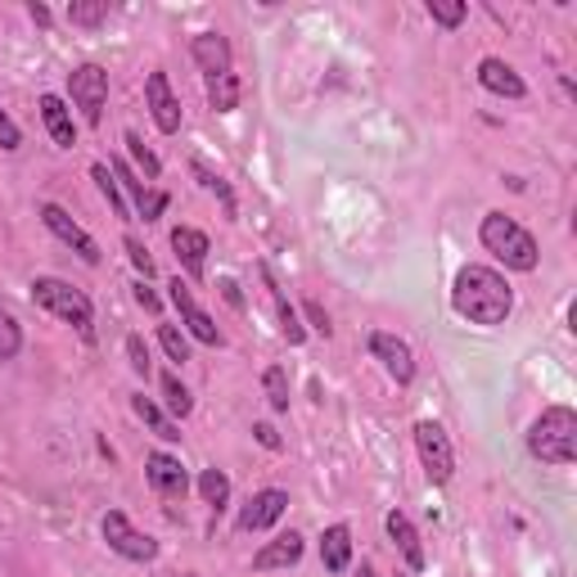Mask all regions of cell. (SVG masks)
Here are the masks:
<instances>
[{
  "mask_svg": "<svg viewBox=\"0 0 577 577\" xmlns=\"http://www.w3.org/2000/svg\"><path fill=\"white\" fill-rule=\"evenodd\" d=\"M108 171H113V181H118L132 199H136V212H140V221H158L162 212H167V203H171V195L167 190H154V186H145L140 181V171H132L123 158H108Z\"/></svg>",
  "mask_w": 577,
  "mask_h": 577,
  "instance_id": "13",
  "label": "cell"
},
{
  "mask_svg": "<svg viewBox=\"0 0 577 577\" xmlns=\"http://www.w3.org/2000/svg\"><path fill=\"white\" fill-rule=\"evenodd\" d=\"M451 307L460 321L470 325H505L514 312V288L505 284L501 271L492 266H460L451 284Z\"/></svg>",
  "mask_w": 577,
  "mask_h": 577,
  "instance_id": "1",
  "label": "cell"
},
{
  "mask_svg": "<svg viewBox=\"0 0 577 577\" xmlns=\"http://www.w3.org/2000/svg\"><path fill=\"white\" fill-rule=\"evenodd\" d=\"M366 348H370V357H375V361H379V366H384L401 388H407V384L416 379V353H411V343H407V338H397V334H388V329H375Z\"/></svg>",
  "mask_w": 577,
  "mask_h": 577,
  "instance_id": "11",
  "label": "cell"
},
{
  "mask_svg": "<svg viewBox=\"0 0 577 577\" xmlns=\"http://www.w3.org/2000/svg\"><path fill=\"white\" fill-rule=\"evenodd\" d=\"M132 298H136V303H140L149 316H158V312H162V298H158L154 288H149V280H136V284H132Z\"/></svg>",
  "mask_w": 577,
  "mask_h": 577,
  "instance_id": "39",
  "label": "cell"
},
{
  "mask_svg": "<svg viewBox=\"0 0 577 577\" xmlns=\"http://www.w3.org/2000/svg\"><path fill=\"white\" fill-rule=\"evenodd\" d=\"M384 528H388V542L401 550V559H407V573H424L429 555H424V542H420V533H416V524H411V518L401 514V510H388Z\"/></svg>",
  "mask_w": 577,
  "mask_h": 577,
  "instance_id": "17",
  "label": "cell"
},
{
  "mask_svg": "<svg viewBox=\"0 0 577 577\" xmlns=\"http://www.w3.org/2000/svg\"><path fill=\"white\" fill-rule=\"evenodd\" d=\"M217 288H221V298H225L230 307H235V312H244V294H240V284H235V280H230V275H221V280H217Z\"/></svg>",
  "mask_w": 577,
  "mask_h": 577,
  "instance_id": "41",
  "label": "cell"
},
{
  "mask_svg": "<svg viewBox=\"0 0 577 577\" xmlns=\"http://www.w3.org/2000/svg\"><path fill=\"white\" fill-rule=\"evenodd\" d=\"M158 388H162V401H167V416H177V420H186L190 411H195V392L171 375V370H162L158 375Z\"/></svg>",
  "mask_w": 577,
  "mask_h": 577,
  "instance_id": "24",
  "label": "cell"
},
{
  "mask_svg": "<svg viewBox=\"0 0 577 577\" xmlns=\"http://www.w3.org/2000/svg\"><path fill=\"white\" fill-rule=\"evenodd\" d=\"M167 244H171V253H177V262H181V271H186L190 280H203V275H208V253H212V244H208L203 230H195V225H171Z\"/></svg>",
  "mask_w": 577,
  "mask_h": 577,
  "instance_id": "16",
  "label": "cell"
},
{
  "mask_svg": "<svg viewBox=\"0 0 577 577\" xmlns=\"http://www.w3.org/2000/svg\"><path fill=\"white\" fill-rule=\"evenodd\" d=\"M284 510H288V492H280V487H262V492H253L249 496V505L240 510V533H266V528H275L280 518H284Z\"/></svg>",
  "mask_w": 577,
  "mask_h": 577,
  "instance_id": "14",
  "label": "cell"
},
{
  "mask_svg": "<svg viewBox=\"0 0 577 577\" xmlns=\"http://www.w3.org/2000/svg\"><path fill=\"white\" fill-rule=\"evenodd\" d=\"M397 577H416V573H397Z\"/></svg>",
  "mask_w": 577,
  "mask_h": 577,
  "instance_id": "44",
  "label": "cell"
},
{
  "mask_svg": "<svg viewBox=\"0 0 577 577\" xmlns=\"http://www.w3.org/2000/svg\"><path fill=\"white\" fill-rule=\"evenodd\" d=\"M99 533H104V542H108L113 555H123V559H132V564L158 559V542H154L149 533H136L132 518H127L123 510H108V514L99 518Z\"/></svg>",
  "mask_w": 577,
  "mask_h": 577,
  "instance_id": "7",
  "label": "cell"
},
{
  "mask_svg": "<svg viewBox=\"0 0 577 577\" xmlns=\"http://www.w3.org/2000/svg\"><path fill=\"white\" fill-rule=\"evenodd\" d=\"M145 479L162 501H186V492H190V474L181 465V455H171V451H149L145 455Z\"/></svg>",
  "mask_w": 577,
  "mask_h": 577,
  "instance_id": "10",
  "label": "cell"
},
{
  "mask_svg": "<svg viewBox=\"0 0 577 577\" xmlns=\"http://www.w3.org/2000/svg\"><path fill=\"white\" fill-rule=\"evenodd\" d=\"M190 171H195V181H199V186H203L208 195H217V199H221L225 217H235V212H240V208H235V190H230V186H225V181L217 177V171H212V167H208L203 158H190Z\"/></svg>",
  "mask_w": 577,
  "mask_h": 577,
  "instance_id": "27",
  "label": "cell"
},
{
  "mask_svg": "<svg viewBox=\"0 0 577 577\" xmlns=\"http://www.w3.org/2000/svg\"><path fill=\"white\" fill-rule=\"evenodd\" d=\"M36 108H41V123H45L50 140L60 145V149H73V145H77V123H73V108H69V99L45 91V95L36 99Z\"/></svg>",
  "mask_w": 577,
  "mask_h": 577,
  "instance_id": "18",
  "label": "cell"
},
{
  "mask_svg": "<svg viewBox=\"0 0 577 577\" xmlns=\"http://www.w3.org/2000/svg\"><path fill=\"white\" fill-rule=\"evenodd\" d=\"M158 343H162V353H167L171 366H186V361H190V343H186V334H181L177 325L158 321Z\"/></svg>",
  "mask_w": 577,
  "mask_h": 577,
  "instance_id": "31",
  "label": "cell"
},
{
  "mask_svg": "<svg viewBox=\"0 0 577 577\" xmlns=\"http://www.w3.org/2000/svg\"><path fill=\"white\" fill-rule=\"evenodd\" d=\"M479 86L492 91V95H501V99H524L528 95V82L514 73V64L496 60V54H487V60L479 64Z\"/></svg>",
  "mask_w": 577,
  "mask_h": 577,
  "instance_id": "20",
  "label": "cell"
},
{
  "mask_svg": "<svg viewBox=\"0 0 577 577\" xmlns=\"http://www.w3.org/2000/svg\"><path fill=\"white\" fill-rule=\"evenodd\" d=\"M303 316H307V325H312L321 338H329V334H334V325H329V312H325L321 303H312V298H307V303H303Z\"/></svg>",
  "mask_w": 577,
  "mask_h": 577,
  "instance_id": "38",
  "label": "cell"
},
{
  "mask_svg": "<svg viewBox=\"0 0 577 577\" xmlns=\"http://www.w3.org/2000/svg\"><path fill=\"white\" fill-rule=\"evenodd\" d=\"M429 19L451 32V28H460L470 19V6H465V0H429Z\"/></svg>",
  "mask_w": 577,
  "mask_h": 577,
  "instance_id": "32",
  "label": "cell"
},
{
  "mask_svg": "<svg viewBox=\"0 0 577 577\" xmlns=\"http://www.w3.org/2000/svg\"><path fill=\"white\" fill-rule=\"evenodd\" d=\"M479 240H483V249H487L496 262H505L510 271H524V275H528V271L542 266L537 240H533L514 217H505V212H487V217H483Z\"/></svg>",
  "mask_w": 577,
  "mask_h": 577,
  "instance_id": "2",
  "label": "cell"
},
{
  "mask_svg": "<svg viewBox=\"0 0 577 577\" xmlns=\"http://www.w3.org/2000/svg\"><path fill=\"white\" fill-rule=\"evenodd\" d=\"M199 496H203V505H212V510H221V505H230V479H225V470H203L199 474Z\"/></svg>",
  "mask_w": 577,
  "mask_h": 577,
  "instance_id": "28",
  "label": "cell"
},
{
  "mask_svg": "<svg viewBox=\"0 0 577 577\" xmlns=\"http://www.w3.org/2000/svg\"><path fill=\"white\" fill-rule=\"evenodd\" d=\"M41 221H45V230H50V235L54 240H60V244H69L86 266H99V244H95V235H91V230L86 225H77L73 217H69V208H60V203H41Z\"/></svg>",
  "mask_w": 577,
  "mask_h": 577,
  "instance_id": "8",
  "label": "cell"
},
{
  "mask_svg": "<svg viewBox=\"0 0 577 577\" xmlns=\"http://www.w3.org/2000/svg\"><path fill=\"white\" fill-rule=\"evenodd\" d=\"M258 275H262V284H266L271 303H275V316H280V338H284V343H294V348H298V343H307V325H303L298 307L284 298V288L275 284V275H271V266H266V262L258 266Z\"/></svg>",
  "mask_w": 577,
  "mask_h": 577,
  "instance_id": "19",
  "label": "cell"
},
{
  "mask_svg": "<svg viewBox=\"0 0 577 577\" xmlns=\"http://www.w3.org/2000/svg\"><path fill=\"white\" fill-rule=\"evenodd\" d=\"M69 99L82 113L86 127H99L104 123V108H108V73L99 64H77L69 73Z\"/></svg>",
  "mask_w": 577,
  "mask_h": 577,
  "instance_id": "5",
  "label": "cell"
},
{
  "mask_svg": "<svg viewBox=\"0 0 577 577\" xmlns=\"http://www.w3.org/2000/svg\"><path fill=\"white\" fill-rule=\"evenodd\" d=\"M123 145H127V154L136 158V167L145 171V186L162 177V162H158V158H154V154L145 149V140H140V132H127V136H123Z\"/></svg>",
  "mask_w": 577,
  "mask_h": 577,
  "instance_id": "33",
  "label": "cell"
},
{
  "mask_svg": "<svg viewBox=\"0 0 577 577\" xmlns=\"http://www.w3.org/2000/svg\"><path fill=\"white\" fill-rule=\"evenodd\" d=\"M416 451H420V465L429 474L433 487H447L451 474H455V451H451V438L438 420H420L416 424Z\"/></svg>",
  "mask_w": 577,
  "mask_h": 577,
  "instance_id": "6",
  "label": "cell"
},
{
  "mask_svg": "<svg viewBox=\"0 0 577 577\" xmlns=\"http://www.w3.org/2000/svg\"><path fill=\"white\" fill-rule=\"evenodd\" d=\"M253 438H258L266 451H280V447H284V438H280V433H275V424H266V420H258V424H253Z\"/></svg>",
  "mask_w": 577,
  "mask_h": 577,
  "instance_id": "40",
  "label": "cell"
},
{
  "mask_svg": "<svg viewBox=\"0 0 577 577\" xmlns=\"http://www.w3.org/2000/svg\"><path fill=\"white\" fill-rule=\"evenodd\" d=\"M186 577H203V573H186Z\"/></svg>",
  "mask_w": 577,
  "mask_h": 577,
  "instance_id": "45",
  "label": "cell"
},
{
  "mask_svg": "<svg viewBox=\"0 0 577 577\" xmlns=\"http://www.w3.org/2000/svg\"><path fill=\"white\" fill-rule=\"evenodd\" d=\"M145 104H149V118H154V127L162 136H177L181 132V99L171 95V82H167L162 69H154L145 77Z\"/></svg>",
  "mask_w": 577,
  "mask_h": 577,
  "instance_id": "12",
  "label": "cell"
},
{
  "mask_svg": "<svg viewBox=\"0 0 577 577\" xmlns=\"http://www.w3.org/2000/svg\"><path fill=\"white\" fill-rule=\"evenodd\" d=\"M167 298H171V307H177L181 312V325L190 329V338H199L203 343V348H221V329H217V321L199 307V298H195V288L177 275V280H171L167 284Z\"/></svg>",
  "mask_w": 577,
  "mask_h": 577,
  "instance_id": "9",
  "label": "cell"
},
{
  "mask_svg": "<svg viewBox=\"0 0 577 577\" xmlns=\"http://www.w3.org/2000/svg\"><path fill=\"white\" fill-rule=\"evenodd\" d=\"M32 303L41 312H50V316H60L64 325H73L86 343H95V307L77 284H69L60 275H36L32 280Z\"/></svg>",
  "mask_w": 577,
  "mask_h": 577,
  "instance_id": "3",
  "label": "cell"
},
{
  "mask_svg": "<svg viewBox=\"0 0 577 577\" xmlns=\"http://www.w3.org/2000/svg\"><path fill=\"white\" fill-rule=\"evenodd\" d=\"M357 577H375V568H370V564H361V568H357Z\"/></svg>",
  "mask_w": 577,
  "mask_h": 577,
  "instance_id": "43",
  "label": "cell"
},
{
  "mask_svg": "<svg viewBox=\"0 0 577 577\" xmlns=\"http://www.w3.org/2000/svg\"><path fill=\"white\" fill-rule=\"evenodd\" d=\"M528 451L542 465H573L577 460V416L573 407H546L528 429Z\"/></svg>",
  "mask_w": 577,
  "mask_h": 577,
  "instance_id": "4",
  "label": "cell"
},
{
  "mask_svg": "<svg viewBox=\"0 0 577 577\" xmlns=\"http://www.w3.org/2000/svg\"><path fill=\"white\" fill-rule=\"evenodd\" d=\"M28 14H32V23H36V28H50V10L41 6V0H28Z\"/></svg>",
  "mask_w": 577,
  "mask_h": 577,
  "instance_id": "42",
  "label": "cell"
},
{
  "mask_svg": "<svg viewBox=\"0 0 577 577\" xmlns=\"http://www.w3.org/2000/svg\"><path fill=\"white\" fill-rule=\"evenodd\" d=\"M132 411H136V420L154 433V438H162V442H181V424L177 420H171L162 407H158V401L154 397H145V392H136L132 397Z\"/></svg>",
  "mask_w": 577,
  "mask_h": 577,
  "instance_id": "23",
  "label": "cell"
},
{
  "mask_svg": "<svg viewBox=\"0 0 577 577\" xmlns=\"http://www.w3.org/2000/svg\"><path fill=\"white\" fill-rule=\"evenodd\" d=\"M0 149L6 154H14V149H23V132H19V123L10 118L6 108H0Z\"/></svg>",
  "mask_w": 577,
  "mask_h": 577,
  "instance_id": "37",
  "label": "cell"
},
{
  "mask_svg": "<svg viewBox=\"0 0 577 577\" xmlns=\"http://www.w3.org/2000/svg\"><path fill=\"white\" fill-rule=\"evenodd\" d=\"M91 181H95V186H99V195L108 199L113 217H118V221H132V208H127V199H123V186L113 181V171H108V162H91Z\"/></svg>",
  "mask_w": 577,
  "mask_h": 577,
  "instance_id": "25",
  "label": "cell"
},
{
  "mask_svg": "<svg viewBox=\"0 0 577 577\" xmlns=\"http://www.w3.org/2000/svg\"><path fill=\"white\" fill-rule=\"evenodd\" d=\"M262 388H266V401H271V411H288V375L284 366H266L262 370Z\"/></svg>",
  "mask_w": 577,
  "mask_h": 577,
  "instance_id": "30",
  "label": "cell"
},
{
  "mask_svg": "<svg viewBox=\"0 0 577 577\" xmlns=\"http://www.w3.org/2000/svg\"><path fill=\"white\" fill-rule=\"evenodd\" d=\"M240 99H244V82H240L235 73H225V77H212V82H208V104H212L217 113H235Z\"/></svg>",
  "mask_w": 577,
  "mask_h": 577,
  "instance_id": "26",
  "label": "cell"
},
{
  "mask_svg": "<svg viewBox=\"0 0 577 577\" xmlns=\"http://www.w3.org/2000/svg\"><path fill=\"white\" fill-rule=\"evenodd\" d=\"M123 249H127V258H132V266L140 271V280H154V258H149V249L136 240V235H123Z\"/></svg>",
  "mask_w": 577,
  "mask_h": 577,
  "instance_id": "36",
  "label": "cell"
},
{
  "mask_svg": "<svg viewBox=\"0 0 577 577\" xmlns=\"http://www.w3.org/2000/svg\"><path fill=\"white\" fill-rule=\"evenodd\" d=\"M321 564H325V573H348L353 568V528L348 524H329L321 533Z\"/></svg>",
  "mask_w": 577,
  "mask_h": 577,
  "instance_id": "22",
  "label": "cell"
},
{
  "mask_svg": "<svg viewBox=\"0 0 577 577\" xmlns=\"http://www.w3.org/2000/svg\"><path fill=\"white\" fill-rule=\"evenodd\" d=\"M303 550H307V542H303V533H280L275 542H266L258 555H253V568L258 573H271V568H294L298 559H303Z\"/></svg>",
  "mask_w": 577,
  "mask_h": 577,
  "instance_id": "21",
  "label": "cell"
},
{
  "mask_svg": "<svg viewBox=\"0 0 577 577\" xmlns=\"http://www.w3.org/2000/svg\"><path fill=\"white\" fill-rule=\"evenodd\" d=\"M190 60L195 69L212 82V77H225V73H235V50H230V41L221 32H199L190 41Z\"/></svg>",
  "mask_w": 577,
  "mask_h": 577,
  "instance_id": "15",
  "label": "cell"
},
{
  "mask_svg": "<svg viewBox=\"0 0 577 577\" xmlns=\"http://www.w3.org/2000/svg\"><path fill=\"white\" fill-rule=\"evenodd\" d=\"M19 353H23V329L6 307H0V361H14Z\"/></svg>",
  "mask_w": 577,
  "mask_h": 577,
  "instance_id": "34",
  "label": "cell"
},
{
  "mask_svg": "<svg viewBox=\"0 0 577 577\" xmlns=\"http://www.w3.org/2000/svg\"><path fill=\"white\" fill-rule=\"evenodd\" d=\"M108 14H113L108 0H73V6H69V23L73 28H99Z\"/></svg>",
  "mask_w": 577,
  "mask_h": 577,
  "instance_id": "29",
  "label": "cell"
},
{
  "mask_svg": "<svg viewBox=\"0 0 577 577\" xmlns=\"http://www.w3.org/2000/svg\"><path fill=\"white\" fill-rule=\"evenodd\" d=\"M127 361H132V370H136L140 379H149L154 361H149V348H145V338H140V334H127Z\"/></svg>",
  "mask_w": 577,
  "mask_h": 577,
  "instance_id": "35",
  "label": "cell"
}]
</instances>
